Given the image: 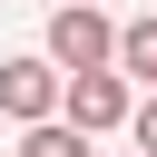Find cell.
<instances>
[{"label":"cell","instance_id":"obj_4","mask_svg":"<svg viewBox=\"0 0 157 157\" xmlns=\"http://www.w3.org/2000/svg\"><path fill=\"white\" fill-rule=\"evenodd\" d=\"M118 69L157 98V20H128V29H118Z\"/></svg>","mask_w":157,"mask_h":157},{"label":"cell","instance_id":"obj_6","mask_svg":"<svg viewBox=\"0 0 157 157\" xmlns=\"http://www.w3.org/2000/svg\"><path fill=\"white\" fill-rule=\"evenodd\" d=\"M128 128H137V157H157V98H137V118H128Z\"/></svg>","mask_w":157,"mask_h":157},{"label":"cell","instance_id":"obj_3","mask_svg":"<svg viewBox=\"0 0 157 157\" xmlns=\"http://www.w3.org/2000/svg\"><path fill=\"white\" fill-rule=\"evenodd\" d=\"M59 98H69V69L39 49V59H0V118H20V128H39V118H59Z\"/></svg>","mask_w":157,"mask_h":157},{"label":"cell","instance_id":"obj_5","mask_svg":"<svg viewBox=\"0 0 157 157\" xmlns=\"http://www.w3.org/2000/svg\"><path fill=\"white\" fill-rule=\"evenodd\" d=\"M20 157H88V137H78L69 118H39V128L20 137Z\"/></svg>","mask_w":157,"mask_h":157},{"label":"cell","instance_id":"obj_7","mask_svg":"<svg viewBox=\"0 0 157 157\" xmlns=\"http://www.w3.org/2000/svg\"><path fill=\"white\" fill-rule=\"evenodd\" d=\"M49 10H59V0H49Z\"/></svg>","mask_w":157,"mask_h":157},{"label":"cell","instance_id":"obj_1","mask_svg":"<svg viewBox=\"0 0 157 157\" xmlns=\"http://www.w3.org/2000/svg\"><path fill=\"white\" fill-rule=\"evenodd\" d=\"M49 59L78 78V69H118V29H108V10L98 0H59L49 10Z\"/></svg>","mask_w":157,"mask_h":157},{"label":"cell","instance_id":"obj_2","mask_svg":"<svg viewBox=\"0 0 157 157\" xmlns=\"http://www.w3.org/2000/svg\"><path fill=\"white\" fill-rule=\"evenodd\" d=\"M59 118H69L78 137H108V128L137 118V78H128V69H78L69 98H59Z\"/></svg>","mask_w":157,"mask_h":157}]
</instances>
